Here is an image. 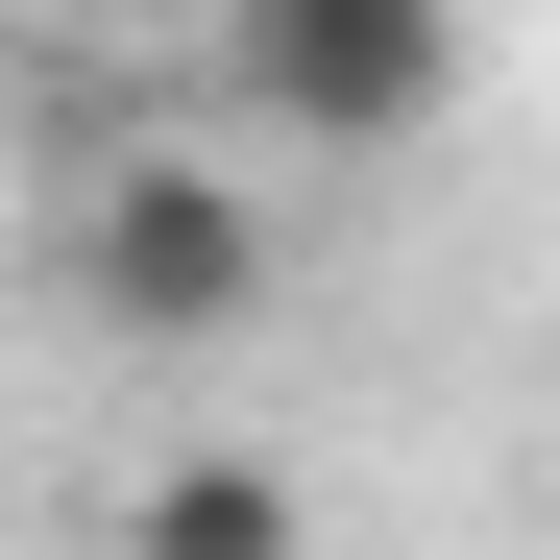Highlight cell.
Listing matches in <instances>:
<instances>
[{
	"mask_svg": "<svg viewBox=\"0 0 560 560\" xmlns=\"http://www.w3.org/2000/svg\"><path fill=\"white\" fill-rule=\"evenodd\" d=\"M73 293H98L122 341H244L268 317V196L220 147H122L98 196H73Z\"/></svg>",
	"mask_w": 560,
	"mask_h": 560,
	"instance_id": "obj_1",
	"label": "cell"
},
{
	"mask_svg": "<svg viewBox=\"0 0 560 560\" xmlns=\"http://www.w3.org/2000/svg\"><path fill=\"white\" fill-rule=\"evenodd\" d=\"M122 560H293V488H268V463H147Z\"/></svg>",
	"mask_w": 560,
	"mask_h": 560,
	"instance_id": "obj_3",
	"label": "cell"
},
{
	"mask_svg": "<svg viewBox=\"0 0 560 560\" xmlns=\"http://www.w3.org/2000/svg\"><path fill=\"white\" fill-rule=\"evenodd\" d=\"M220 98H268L293 147H415L463 98V0H220Z\"/></svg>",
	"mask_w": 560,
	"mask_h": 560,
	"instance_id": "obj_2",
	"label": "cell"
}]
</instances>
